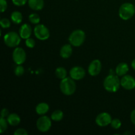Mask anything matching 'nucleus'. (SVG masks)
I'll use <instances>...</instances> for the list:
<instances>
[{
    "instance_id": "f257e3e1",
    "label": "nucleus",
    "mask_w": 135,
    "mask_h": 135,
    "mask_svg": "<svg viewBox=\"0 0 135 135\" xmlns=\"http://www.w3.org/2000/svg\"><path fill=\"white\" fill-rule=\"evenodd\" d=\"M119 76L109 74L104 81V87L108 92H115L121 86V80L119 79Z\"/></svg>"
},
{
    "instance_id": "f03ea898",
    "label": "nucleus",
    "mask_w": 135,
    "mask_h": 135,
    "mask_svg": "<svg viewBox=\"0 0 135 135\" xmlns=\"http://www.w3.org/2000/svg\"><path fill=\"white\" fill-rule=\"evenodd\" d=\"M74 80L71 77H66L62 79L60 83V90L63 94L71 96L75 93L76 86Z\"/></svg>"
},
{
    "instance_id": "7ed1b4c3",
    "label": "nucleus",
    "mask_w": 135,
    "mask_h": 135,
    "mask_svg": "<svg viewBox=\"0 0 135 135\" xmlns=\"http://www.w3.org/2000/svg\"><path fill=\"white\" fill-rule=\"evenodd\" d=\"M135 13V7L131 3H125L119 9V15L121 19L127 21L133 17Z\"/></svg>"
},
{
    "instance_id": "20e7f679",
    "label": "nucleus",
    "mask_w": 135,
    "mask_h": 135,
    "mask_svg": "<svg viewBox=\"0 0 135 135\" xmlns=\"http://www.w3.org/2000/svg\"><path fill=\"white\" fill-rule=\"evenodd\" d=\"M85 33L82 30H75L70 34L69 41L70 44L74 47H79L82 46L85 40Z\"/></svg>"
},
{
    "instance_id": "39448f33",
    "label": "nucleus",
    "mask_w": 135,
    "mask_h": 135,
    "mask_svg": "<svg viewBox=\"0 0 135 135\" xmlns=\"http://www.w3.org/2000/svg\"><path fill=\"white\" fill-rule=\"evenodd\" d=\"M3 40L6 46L9 47H15L19 45L21 37L15 32H9L4 36Z\"/></svg>"
},
{
    "instance_id": "423d86ee",
    "label": "nucleus",
    "mask_w": 135,
    "mask_h": 135,
    "mask_svg": "<svg viewBox=\"0 0 135 135\" xmlns=\"http://www.w3.org/2000/svg\"><path fill=\"white\" fill-rule=\"evenodd\" d=\"M51 119L46 115L40 117L36 121V127L38 130L42 133L48 131L51 127Z\"/></svg>"
},
{
    "instance_id": "0eeeda50",
    "label": "nucleus",
    "mask_w": 135,
    "mask_h": 135,
    "mask_svg": "<svg viewBox=\"0 0 135 135\" xmlns=\"http://www.w3.org/2000/svg\"><path fill=\"white\" fill-rule=\"evenodd\" d=\"M35 36L40 40H46L50 37V31L44 25H37L34 30Z\"/></svg>"
},
{
    "instance_id": "6e6552de",
    "label": "nucleus",
    "mask_w": 135,
    "mask_h": 135,
    "mask_svg": "<svg viewBox=\"0 0 135 135\" xmlns=\"http://www.w3.org/2000/svg\"><path fill=\"white\" fill-rule=\"evenodd\" d=\"M26 59V54L21 47H16L13 52V59L17 65H22Z\"/></svg>"
},
{
    "instance_id": "1a4fd4ad",
    "label": "nucleus",
    "mask_w": 135,
    "mask_h": 135,
    "mask_svg": "<svg viewBox=\"0 0 135 135\" xmlns=\"http://www.w3.org/2000/svg\"><path fill=\"white\" fill-rule=\"evenodd\" d=\"M112 121L110 115L106 112H103L97 115L96 118V123L100 127H106L110 125Z\"/></svg>"
},
{
    "instance_id": "9d476101",
    "label": "nucleus",
    "mask_w": 135,
    "mask_h": 135,
    "mask_svg": "<svg viewBox=\"0 0 135 135\" xmlns=\"http://www.w3.org/2000/svg\"><path fill=\"white\" fill-rule=\"evenodd\" d=\"M121 86L125 90H133L135 88V79L131 75H125L121 79Z\"/></svg>"
},
{
    "instance_id": "9b49d317",
    "label": "nucleus",
    "mask_w": 135,
    "mask_h": 135,
    "mask_svg": "<svg viewBox=\"0 0 135 135\" xmlns=\"http://www.w3.org/2000/svg\"><path fill=\"white\" fill-rule=\"evenodd\" d=\"M102 70V63L98 59H94L90 63L88 72L91 76H97Z\"/></svg>"
},
{
    "instance_id": "f8f14e48",
    "label": "nucleus",
    "mask_w": 135,
    "mask_h": 135,
    "mask_svg": "<svg viewBox=\"0 0 135 135\" xmlns=\"http://www.w3.org/2000/svg\"><path fill=\"white\" fill-rule=\"evenodd\" d=\"M85 70L82 67L79 66H76L74 67L70 70L69 75L70 77L72 78L73 79L75 80H81L85 76Z\"/></svg>"
},
{
    "instance_id": "ddd939ff",
    "label": "nucleus",
    "mask_w": 135,
    "mask_h": 135,
    "mask_svg": "<svg viewBox=\"0 0 135 135\" xmlns=\"http://www.w3.org/2000/svg\"><path fill=\"white\" fill-rule=\"evenodd\" d=\"M32 34V28L28 24H24L21 26L19 30V35L22 39H27L30 38Z\"/></svg>"
},
{
    "instance_id": "4468645a",
    "label": "nucleus",
    "mask_w": 135,
    "mask_h": 135,
    "mask_svg": "<svg viewBox=\"0 0 135 135\" xmlns=\"http://www.w3.org/2000/svg\"><path fill=\"white\" fill-rule=\"evenodd\" d=\"M71 44H65L61 47L60 50V55L63 59L70 57L73 54V48Z\"/></svg>"
},
{
    "instance_id": "2eb2a0df",
    "label": "nucleus",
    "mask_w": 135,
    "mask_h": 135,
    "mask_svg": "<svg viewBox=\"0 0 135 135\" xmlns=\"http://www.w3.org/2000/svg\"><path fill=\"white\" fill-rule=\"evenodd\" d=\"M28 6L30 9L35 11H40L44 6V0H28Z\"/></svg>"
},
{
    "instance_id": "dca6fc26",
    "label": "nucleus",
    "mask_w": 135,
    "mask_h": 135,
    "mask_svg": "<svg viewBox=\"0 0 135 135\" xmlns=\"http://www.w3.org/2000/svg\"><path fill=\"white\" fill-rule=\"evenodd\" d=\"M129 66L125 63H121L117 66L115 69V73L117 76H123L126 75L129 71Z\"/></svg>"
},
{
    "instance_id": "f3484780",
    "label": "nucleus",
    "mask_w": 135,
    "mask_h": 135,
    "mask_svg": "<svg viewBox=\"0 0 135 135\" xmlns=\"http://www.w3.org/2000/svg\"><path fill=\"white\" fill-rule=\"evenodd\" d=\"M8 123L11 126H17L21 123V117L17 113H11L7 118Z\"/></svg>"
},
{
    "instance_id": "a211bd4d",
    "label": "nucleus",
    "mask_w": 135,
    "mask_h": 135,
    "mask_svg": "<svg viewBox=\"0 0 135 135\" xmlns=\"http://www.w3.org/2000/svg\"><path fill=\"white\" fill-rule=\"evenodd\" d=\"M49 109H50V107H49V105L47 104L45 102L40 103L36 107V112L38 115H43L46 114L48 112Z\"/></svg>"
},
{
    "instance_id": "6ab92c4d",
    "label": "nucleus",
    "mask_w": 135,
    "mask_h": 135,
    "mask_svg": "<svg viewBox=\"0 0 135 135\" xmlns=\"http://www.w3.org/2000/svg\"><path fill=\"white\" fill-rule=\"evenodd\" d=\"M11 20L15 24H20L22 21V15L21 12L14 11L11 15Z\"/></svg>"
},
{
    "instance_id": "aec40b11",
    "label": "nucleus",
    "mask_w": 135,
    "mask_h": 135,
    "mask_svg": "<svg viewBox=\"0 0 135 135\" xmlns=\"http://www.w3.org/2000/svg\"><path fill=\"white\" fill-rule=\"evenodd\" d=\"M63 112L61 110L57 109L52 113L51 115V120L54 121H60L63 118Z\"/></svg>"
},
{
    "instance_id": "412c9836",
    "label": "nucleus",
    "mask_w": 135,
    "mask_h": 135,
    "mask_svg": "<svg viewBox=\"0 0 135 135\" xmlns=\"http://www.w3.org/2000/svg\"><path fill=\"white\" fill-rule=\"evenodd\" d=\"M67 71H66L65 69L63 68V67H58V68H57L56 70H55V75H56V76L58 79H60L62 80V79L67 77Z\"/></svg>"
},
{
    "instance_id": "4be33fe9",
    "label": "nucleus",
    "mask_w": 135,
    "mask_h": 135,
    "mask_svg": "<svg viewBox=\"0 0 135 135\" xmlns=\"http://www.w3.org/2000/svg\"><path fill=\"white\" fill-rule=\"evenodd\" d=\"M28 19L31 23L34 24V25H38L40 21V18L39 15L36 13H32L29 15Z\"/></svg>"
},
{
    "instance_id": "5701e85b",
    "label": "nucleus",
    "mask_w": 135,
    "mask_h": 135,
    "mask_svg": "<svg viewBox=\"0 0 135 135\" xmlns=\"http://www.w3.org/2000/svg\"><path fill=\"white\" fill-rule=\"evenodd\" d=\"M7 120L5 119V118L1 117L0 119V133H3L7 130L8 127Z\"/></svg>"
},
{
    "instance_id": "b1692460",
    "label": "nucleus",
    "mask_w": 135,
    "mask_h": 135,
    "mask_svg": "<svg viewBox=\"0 0 135 135\" xmlns=\"http://www.w3.org/2000/svg\"><path fill=\"white\" fill-rule=\"evenodd\" d=\"M14 72L15 75L16 76H22L24 74V73H25V69H24V67H22L21 65H18V66H17V67H15V69Z\"/></svg>"
},
{
    "instance_id": "393cba45",
    "label": "nucleus",
    "mask_w": 135,
    "mask_h": 135,
    "mask_svg": "<svg viewBox=\"0 0 135 135\" xmlns=\"http://www.w3.org/2000/svg\"><path fill=\"white\" fill-rule=\"evenodd\" d=\"M111 126L112 127V128L115 129H119L121 126V121L119 119H112V122H111Z\"/></svg>"
},
{
    "instance_id": "a878e982",
    "label": "nucleus",
    "mask_w": 135,
    "mask_h": 135,
    "mask_svg": "<svg viewBox=\"0 0 135 135\" xmlns=\"http://www.w3.org/2000/svg\"><path fill=\"white\" fill-rule=\"evenodd\" d=\"M0 25L3 28H8L11 26V21L8 18H3L0 21Z\"/></svg>"
},
{
    "instance_id": "bb28decb",
    "label": "nucleus",
    "mask_w": 135,
    "mask_h": 135,
    "mask_svg": "<svg viewBox=\"0 0 135 135\" xmlns=\"http://www.w3.org/2000/svg\"><path fill=\"white\" fill-rule=\"evenodd\" d=\"M25 44H26V46L29 48H33V47L35 46L36 42L35 40L34 39L31 38H28L27 39H26V41H25Z\"/></svg>"
},
{
    "instance_id": "cd10ccee",
    "label": "nucleus",
    "mask_w": 135,
    "mask_h": 135,
    "mask_svg": "<svg viewBox=\"0 0 135 135\" xmlns=\"http://www.w3.org/2000/svg\"><path fill=\"white\" fill-rule=\"evenodd\" d=\"M7 8V3L6 0H0V11L3 13Z\"/></svg>"
},
{
    "instance_id": "c85d7f7f",
    "label": "nucleus",
    "mask_w": 135,
    "mask_h": 135,
    "mask_svg": "<svg viewBox=\"0 0 135 135\" xmlns=\"http://www.w3.org/2000/svg\"><path fill=\"white\" fill-rule=\"evenodd\" d=\"M28 0H12L13 4L15 5H17V6L21 7L23 6L24 5H25Z\"/></svg>"
},
{
    "instance_id": "c756f323",
    "label": "nucleus",
    "mask_w": 135,
    "mask_h": 135,
    "mask_svg": "<svg viewBox=\"0 0 135 135\" xmlns=\"http://www.w3.org/2000/svg\"><path fill=\"white\" fill-rule=\"evenodd\" d=\"M15 135H27L28 132L25 129H18L14 132Z\"/></svg>"
},
{
    "instance_id": "7c9ffc66",
    "label": "nucleus",
    "mask_w": 135,
    "mask_h": 135,
    "mask_svg": "<svg viewBox=\"0 0 135 135\" xmlns=\"http://www.w3.org/2000/svg\"><path fill=\"white\" fill-rule=\"evenodd\" d=\"M9 115V110L6 108H3V109L1 110V117H3V118H5V117H7Z\"/></svg>"
},
{
    "instance_id": "2f4dec72",
    "label": "nucleus",
    "mask_w": 135,
    "mask_h": 135,
    "mask_svg": "<svg viewBox=\"0 0 135 135\" xmlns=\"http://www.w3.org/2000/svg\"><path fill=\"white\" fill-rule=\"evenodd\" d=\"M131 121L135 125V109L131 113Z\"/></svg>"
},
{
    "instance_id": "473e14b6",
    "label": "nucleus",
    "mask_w": 135,
    "mask_h": 135,
    "mask_svg": "<svg viewBox=\"0 0 135 135\" xmlns=\"http://www.w3.org/2000/svg\"><path fill=\"white\" fill-rule=\"evenodd\" d=\"M131 66H132V67H133V69L135 70V59H133V61H132Z\"/></svg>"
},
{
    "instance_id": "72a5a7b5",
    "label": "nucleus",
    "mask_w": 135,
    "mask_h": 135,
    "mask_svg": "<svg viewBox=\"0 0 135 135\" xmlns=\"http://www.w3.org/2000/svg\"><path fill=\"white\" fill-rule=\"evenodd\" d=\"M131 134V133H129V132H126V133H124V134Z\"/></svg>"
}]
</instances>
